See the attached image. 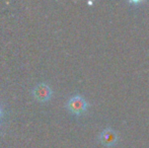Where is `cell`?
<instances>
[{
	"mask_svg": "<svg viewBox=\"0 0 149 148\" xmlns=\"http://www.w3.org/2000/svg\"><path fill=\"white\" fill-rule=\"evenodd\" d=\"M1 117H2V111H1V109H0V120H1Z\"/></svg>",
	"mask_w": 149,
	"mask_h": 148,
	"instance_id": "obj_4",
	"label": "cell"
},
{
	"mask_svg": "<svg viewBox=\"0 0 149 148\" xmlns=\"http://www.w3.org/2000/svg\"><path fill=\"white\" fill-rule=\"evenodd\" d=\"M100 141L104 147H113L118 142V135L113 129L107 128L100 133Z\"/></svg>",
	"mask_w": 149,
	"mask_h": 148,
	"instance_id": "obj_3",
	"label": "cell"
},
{
	"mask_svg": "<svg viewBox=\"0 0 149 148\" xmlns=\"http://www.w3.org/2000/svg\"><path fill=\"white\" fill-rule=\"evenodd\" d=\"M33 95L35 99L42 103L48 101L52 97V89L46 83H39L35 88L33 89Z\"/></svg>",
	"mask_w": 149,
	"mask_h": 148,
	"instance_id": "obj_2",
	"label": "cell"
},
{
	"mask_svg": "<svg viewBox=\"0 0 149 148\" xmlns=\"http://www.w3.org/2000/svg\"><path fill=\"white\" fill-rule=\"evenodd\" d=\"M66 108L70 114L74 115V116H81L87 112L88 104L82 95L75 94L69 97L66 104Z\"/></svg>",
	"mask_w": 149,
	"mask_h": 148,
	"instance_id": "obj_1",
	"label": "cell"
}]
</instances>
